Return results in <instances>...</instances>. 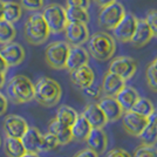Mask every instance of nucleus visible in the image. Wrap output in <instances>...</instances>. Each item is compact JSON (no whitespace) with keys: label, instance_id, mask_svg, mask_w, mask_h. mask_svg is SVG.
Returning a JSON list of instances; mask_svg holds the SVG:
<instances>
[{"label":"nucleus","instance_id":"nucleus-38","mask_svg":"<svg viewBox=\"0 0 157 157\" xmlns=\"http://www.w3.org/2000/svg\"><path fill=\"white\" fill-rule=\"evenodd\" d=\"M105 157H131V155L124 149L115 148V149H111V150L108 151Z\"/></svg>","mask_w":157,"mask_h":157},{"label":"nucleus","instance_id":"nucleus-41","mask_svg":"<svg viewBox=\"0 0 157 157\" xmlns=\"http://www.w3.org/2000/svg\"><path fill=\"white\" fill-rule=\"evenodd\" d=\"M83 92H85L86 95H88V96H90V98H96V96H98L100 90H98V89H95V88H93V85H92L90 87H88V88L83 89Z\"/></svg>","mask_w":157,"mask_h":157},{"label":"nucleus","instance_id":"nucleus-6","mask_svg":"<svg viewBox=\"0 0 157 157\" xmlns=\"http://www.w3.org/2000/svg\"><path fill=\"white\" fill-rule=\"evenodd\" d=\"M69 46L67 41H54L49 44L45 51L47 65L53 69H65Z\"/></svg>","mask_w":157,"mask_h":157},{"label":"nucleus","instance_id":"nucleus-47","mask_svg":"<svg viewBox=\"0 0 157 157\" xmlns=\"http://www.w3.org/2000/svg\"><path fill=\"white\" fill-rule=\"evenodd\" d=\"M2 12H4V1L0 0V19H2Z\"/></svg>","mask_w":157,"mask_h":157},{"label":"nucleus","instance_id":"nucleus-1","mask_svg":"<svg viewBox=\"0 0 157 157\" xmlns=\"http://www.w3.org/2000/svg\"><path fill=\"white\" fill-rule=\"evenodd\" d=\"M61 95V86L53 78L44 76L34 83V100L45 108L55 107L60 102Z\"/></svg>","mask_w":157,"mask_h":157},{"label":"nucleus","instance_id":"nucleus-15","mask_svg":"<svg viewBox=\"0 0 157 157\" xmlns=\"http://www.w3.org/2000/svg\"><path fill=\"white\" fill-rule=\"evenodd\" d=\"M98 105L102 109L103 114H105L107 120H108V122H115V121L120 120L122 117L123 113H124L121 105L118 103L117 100L114 96L105 95V98H101L98 100Z\"/></svg>","mask_w":157,"mask_h":157},{"label":"nucleus","instance_id":"nucleus-18","mask_svg":"<svg viewBox=\"0 0 157 157\" xmlns=\"http://www.w3.org/2000/svg\"><path fill=\"white\" fill-rule=\"evenodd\" d=\"M82 115L89 122L92 128H103L108 123V120L98 103H89L86 105Z\"/></svg>","mask_w":157,"mask_h":157},{"label":"nucleus","instance_id":"nucleus-2","mask_svg":"<svg viewBox=\"0 0 157 157\" xmlns=\"http://www.w3.org/2000/svg\"><path fill=\"white\" fill-rule=\"evenodd\" d=\"M49 34L51 31L42 17V13L33 12L27 17L24 25V36L28 44L34 46L42 45L49 38Z\"/></svg>","mask_w":157,"mask_h":157},{"label":"nucleus","instance_id":"nucleus-46","mask_svg":"<svg viewBox=\"0 0 157 157\" xmlns=\"http://www.w3.org/2000/svg\"><path fill=\"white\" fill-rule=\"evenodd\" d=\"M21 157H40L38 152H32V151H26Z\"/></svg>","mask_w":157,"mask_h":157},{"label":"nucleus","instance_id":"nucleus-26","mask_svg":"<svg viewBox=\"0 0 157 157\" xmlns=\"http://www.w3.org/2000/svg\"><path fill=\"white\" fill-rule=\"evenodd\" d=\"M22 15V7L17 1H4L2 19L8 22H17Z\"/></svg>","mask_w":157,"mask_h":157},{"label":"nucleus","instance_id":"nucleus-48","mask_svg":"<svg viewBox=\"0 0 157 157\" xmlns=\"http://www.w3.org/2000/svg\"><path fill=\"white\" fill-rule=\"evenodd\" d=\"M151 65L154 66V67H155V68H156V69H157V56H156V58H155V59H154V61L151 62Z\"/></svg>","mask_w":157,"mask_h":157},{"label":"nucleus","instance_id":"nucleus-14","mask_svg":"<svg viewBox=\"0 0 157 157\" xmlns=\"http://www.w3.org/2000/svg\"><path fill=\"white\" fill-rule=\"evenodd\" d=\"M28 123L25 118L19 115H10L4 120L2 128L6 136L15 138H21L28 129Z\"/></svg>","mask_w":157,"mask_h":157},{"label":"nucleus","instance_id":"nucleus-32","mask_svg":"<svg viewBox=\"0 0 157 157\" xmlns=\"http://www.w3.org/2000/svg\"><path fill=\"white\" fill-rule=\"evenodd\" d=\"M131 157H157V148L155 145L141 144L134 150Z\"/></svg>","mask_w":157,"mask_h":157},{"label":"nucleus","instance_id":"nucleus-35","mask_svg":"<svg viewBox=\"0 0 157 157\" xmlns=\"http://www.w3.org/2000/svg\"><path fill=\"white\" fill-rule=\"evenodd\" d=\"M20 5L24 10L29 12H39L44 8L45 0H20Z\"/></svg>","mask_w":157,"mask_h":157},{"label":"nucleus","instance_id":"nucleus-12","mask_svg":"<svg viewBox=\"0 0 157 157\" xmlns=\"http://www.w3.org/2000/svg\"><path fill=\"white\" fill-rule=\"evenodd\" d=\"M0 55L5 60L8 67H15L19 66L26 56V53L24 47L18 42H10L1 47L0 49Z\"/></svg>","mask_w":157,"mask_h":157},{"label":"nucleus","instance_id":"nucleus-27","mask_svg":"<svg viewBox=\"0 0 157 157\" xmlns=\"http://www.w3.org/2000/svg\"><path fill=\"white\" fill-rule=\"evenodd\" d=\"M66 17L68 22H80V24H88L90 18L88 10L71 6H67L66 8Z\"/></svg>","mask_w":157,"mask_h":157},{"label":"nucleus","instance_id":"nucleus-24","mask_svg":"<svg viewBox=\"0 0 157 157\" xmlns=\"http://www.w3.org/2000/svg\"><path fill=\"white\" fill-rule=\"evenodd\" d=\"M71 130H72L73 141L86 142L89 132L92 130V125L89 124V122L86 120L82 114H80L76 121L74 122V124L71 127Z\"/></svg>","mask_w":157,"mask_h":157},{"label":"nucleus","instance_id":"nucleus-20","mask_svg":"<svg viewBox=\"0 0 157 157\" xmlns=\"http://www.w3.org/2000/svg\"><path fill=\"white\" fill-rule=\"evenodd\" d=\"M152 38H154L152 36V33H151L148 24L145 22V20L138 19L136 28H135V32L132 34V36H131L129 42H131L134 47L141 48V47L145 46Z\"/></svg>","mask_w":157,"mask_h":157},{"label":"nucleus","instance_id":"nucleus-10","mask_svg":"<svg viewBox=\"0 0 157 157\" xmlns=\"http://www.w3.org/2000/svg\"><path fill=\"white\" fill-rule=\"evenodd\" d=\"M121 118H122V125H123L125 132L130 136H135V137H138L140 134L145 128V125L149 123L148 117L138 115L131 110L124 111Z\"/></svg>","mask_w":157,"mask_h":157},{"label":"nucleus","instance_id":"nucleus-30","mask_svg":"<svg viewBox=\"0 0 157 157\" xmlns=\"http://www.w3.org/2000/svg\"><path fill=\"white\" fill-rule=\"evenodd\" d=\"M130 110L138 114V115L148 117L151 113L155 110V107H154L150 100H148L145 98H138V100L135 102V105H132V108Z\"/></svg>","mask_w":157,"mask_h":157},{"label":"nucleus","instance_id":"nucleus-31","mask_svg":"<svg viewBox=\"0 0 157 157\" xmlns=\"http://www.w3.org/2000/svg\"><path fill=\"white\" fill-rule=\"evenodd\" d=\"M138 137L141 140L142 144L155 145L157 143V128L154 124L148 123Z\"/></svg>","mask_w":157,"mask_h":157},{"label":"nucleus","instance_id":"nucleus-21","mask_svg":"<svg viewBox=\"0 0 157 157\" xmlns=\"http://www.w3.org/2000/svg\"><path fill=\"white\" fill-rule=\"evenodd\" d=\"M21 142L24 144L26 151L32 152H41V142H42V134L35 127H28L27 131L21 137Z\"/></svg>","mask_w":157,"mask_h":157},{"label":"nucleus","instance_id":"nucleus-43","mask_svg":"<svg viewBox=\"0 0 157 157\" xmlns=\"http://www.w3.org/2000/svg\"><path fill=\"white\" fill-rule=\"evenodd\" d=\"M8 66H7V63L5 62V60L2 59V56L0 55V72L1 73H6L7 71H8Z\"/></svg>","mask_w":157,"mask_h":157},{"label":"nucleus","instance_id":"nucleus-3","mask_svg":"<svg viewBox=\"0 0 157 157\" xmlns=\"http://www.w3.org/2000/svg\"><path fill=\"white\" fill-rule=\"evenodd\" d=\"M88 53L98 61H107L116 51L114 38L105 32L94 33L88 39Z\"/></svg>","mask_w":157,"mask_h":157},{"label":"nucleus","instance_id":"nucleus-49","mask_svg":"<svg viewBox=\"0 0 157 157\" xmlns=\"http://www.w3.org/2000/svg\"><path fill=\"white\" fill-rule=\"evenodd\" d=\"M0 145H1V137H0Z\"/></svg>","mask_w":157,"mask_h":157},{"label":"nucleus","instance_id":"nucleus-9","mask_svg":"<svg viewBox=\"0 0 157 157\" xmlns=\"http://www.w3.org/2000/svg\"><path fill=\"white\" fill-rule=\"evenodd\" d=\"M137 18L132 13H125L123 18L118 21V24L111 31L114 38L120 42H129L135 32L137 25Z\"/></svg>","mask_w":157,"mask_h":157},{"label":"nucleus","instance_id":"nucleus-29","mask_svg":"<svg viewBox=\"0 0 157 157\" xmlns=\"http://www.w3.org/2000/svg\"><path fill=\"white\" fill-rule=\"evenodd\" d=\"M17 35V29L12 22L0 19V44L6 45L12 42Z\"/></svg>","mask_w":157,"mask_h":157},{"label":"nucleus","instance_id":"nucleus-36","mask_svg":"<svg viewBox=\"0 0 157 157\" xmlns=\"http://www.w3.org/2000/svg\"><path fill=\"white\" fill-rule=\"evenodd\" d=\"M145 22L150 28L152 36L157 38V10H150L145 15Z\"/></svg>","mask_w":157,"mask_h":157},{"label":"nucleus","instance_id":"nucleus-45","mask_svg":"<svg viewBox=\"0 0 157 157\" xmlns=\"http://www.w3.org/2000/svg\"><path fill=\"white\" fill-rule=\"evenodd\" d=\"M6 73H1L0 72V89L4 87V85H5V80H6Z\"/></svg>","mask_w":157,"mask_h":157},{"label":"nucleus","instance_id":"nucleus-19","mask_svg":"<svg viewBox=\"0 0 157 157\" xmlns=\"http://www.w3.org/2000/svg\"><path fill=\"white\" fill-rule=\"evenodd\" d=\"M48 132L53 134L55 137L58 138L60 145L69 144L73 141L71 127L61 123L59 120H56L55 117L52 118L48 123Z\"/></svg>","mask_w":157,"mask_h":157},{"label":"nucleus","instance_id":"nucleus-13","mask_svg":"<svg viewBox=\"0 0 157 157\" xmlns=\"http://www.w3.org/2000/svg\"><path fill=\"white\" fill-rule=\"evenodd\" d=\"M69 78L72 83L75 87L80 89H86L94 83L95 80V74L94 71L88 65H83L81 67H78L69 72Z\"/></svg>","mask_w":157,"mask_h":157},{"label":"nucleus","instance_id":"nucleus-34","mask_svg":"<svg viewBox=\"0 0 157 157\" xmlns=\"http://www.w3.org/2000/svg\"><path fill=\"white\" fill-rule=\"evenodd\" d=\"M145 78H147L148 87H149L154 93H157V69L151 65V63L147 67Z\"/></svg>","mask_w":157,"mask_h":157},{"label":"nucleus","instance_id":"nucleus-44","mask_svg":"<svg viewBox=\"0 0 157 157\" xmlns=\"http://www.w3.org/2000/svg\"><path fill=\"white\" fill-rule=\"evenodd\" d=\"M94 1H95V4L98 5L100 7H103V6H105V5L111 4V2L115 1V0H94Z\"/></svg>","mask_w":157,"mask_h":157},{"label":"nucleus","instance_id":"nucleus-37","mask_svg":"<svg viewBox=\"0 0 157 157\" xmlns=\"http://www.w3.org/2000/svg\"><path fill=\"white\" fill-rule=\"evenodd\" d=\"M66 5L71 7H81L88 10L90 6V0H66Z\"/></svg>","mask_w":157,"mask_h":157},{"label":"nucleus","instance_id":"nucleus-11","mask_svg":"<svg viewBox=\"0 0 157 157\" xmlns=\"http://www.w3.org/2000/svg\"><path fill=\"white\" fill-rule=\"evenodd\" d=\"M63 32L66 40L71 46H82L89 39V29L87 24L68 22Z\"/></svg>","mask_w":157,"mask_h":157},{"label":"nucleus","instance_id":"nucleus-4","mask_svg":"<svg viewBox=\"0 0 157 157\" xmlns=\"http://www.w3.org/2000/svg\"><path fill=\"white\" fill-rule=\"evenodd\" d=\"M6 94L17 105L31 102L34 100V83L26 75H15L7 83Z\"/></svg>","mask_w":157,"mask_h":157},{"label":"nucleus","instance_id":"nucleus-17","mask_svg":"<svg viewBox=\"0 0 157 157\" xmlns=\"http://www.w3.org/2000/svg\"><path fill=\"white\" fill-rule=\"evenodd\" d=\"M86 143L88 144V148L95 151L98 156L105 154L108 147V136L103 128H92L86 140Z\"/></svg>","mask_w":157,"mask_h":157},{"label":"nucleus","instance_id":"nucleus-16","mask_svg":"<svg viewBox=\"0 0 157 157\" xmlns=\"http://www.w3.org/2000/svg\"><path fill=\"white\" fill-rule=\"evenodd\" d=\"M89 62V53L82 46H69L67 60H66V69L69 72L81 67L83 65H88Z\"/></svg>","mask_w":157,"mask_h":157},{"label":"nucleus","instance_id":"nucleus-8","mask_svg":"<svg viewBox=\"0 0 157 157\" xmlns=\"http://www.w3.org/2000/svg\"><path fill=\"white\" fill-rule=\"evenodd\" d=\"M137 71V62L129 56H118L110 62L108 72L116 74L124 81L130 80Z\"/></svg>","mask_w":157,"mask_h":157},{"label":"nucleus","instance_id":"nucleus-5","mask_svg":"<svg viewBox=\"0 0 157 157\" xmlns=\"http://www.w3.org/2000/svg\"><path fill=\"white\" fill-rule=\"evenodd\" d=\"M42 17L46 21L51 33L54 34L63 32L68 24V20L66 17V8L59 4H49L46 7H44Z\"/></svg>","mask_w":157,"mask_h":157},{"label":"nucleus","instance_id":"nucleus-28","mask_svg":"<svg viewBox=\"0 0 157 157\" xmlns=\"http://www.w3.org/2000/svg\"><path fill=\"white\" fill-rule=\"evenodd\" d=\"M78 114L76 113L75 109H73L72 107L69 105H60L58 111H56V116L55 118L59 120L61 123L68 125V127H72L74 124V122L76 121Z\"/></svg>","mask_w":157,"mask_h":157},{"label":"nucleus","instance_id":"nucleus-33","mask_svg":"<svg viewBox=\"0 0 157 157\" xmlns=\"http://www.w3.org/2000/svg\"><path fill=\"white\" fill-rule=\"evenodd\" d=\"M60 145L58 138L55 137L53 134L47 132L42 135V142H41V151H51L56 149Z\"/></svg>","mask_w":157,"mask_h":157},{"label":"nucleus","instance_id":"nucleus-25","mask_svg":"<svg viewBox=\"0 0 157 157\" xmlns=\"http://www.w3.org/2000/svg\"><path fill=\"white\" fill-rule=\"evenodd\" d=\"M4 150L7 157H21L26 152V149L21 142V138L10 137V136H6L4 141Z\"/></svg>","mask_w":157,"mask_h":157},{"label":"nucleus","instance_id":"nucleus-7","mask_svg":"<svg viewBox=\"0 0 157 157\" xmlns=\"http://www.w3.org/2000/svg\"><path fill=\"white\" fill-rule=\"evenodd\" d=\"M124 14V7L122 6V4L115 0L109 5L101 7V11L98 17V22L101 28L111 31L118 24V21L123 18Z\"/></svg>","mask_w":157,"mask_h":157},{"label":"nucleus","instance_id":"nucleus-39","mask_svg":"<svg viewBox=\"0 0 157 157\" xmlns=\"http://www.w3.org/2000/svg\"><path fill=\"white\" fill-rule=\"evenodd\" d=\"M73 157H98V155L95 151H93L92 149L86 148V149H82V150L78 151Z\"/></svg>","mask_w":157,"mask_h":157},{"label":"nucleus","instance_id":"nucleus-40","mask_svg":"<svg viewBox=\"0 0 157 157\" xmlns=\"http://www.w3.org/2000/svg\"><path fill=\"white\" fill-rule=\"evenodd\" d=\"M7 107H8V100L2 93L0 92V116H2L6 113Z\"/></svg>","mask_w":157,"mask_h":157},{"label":"nucleus","instance_id":"nucleus-42","mask_svg":"<svg viewBox=\"0 0 157 157\" xmlns=\"http://www.w3.org/2000/svg\"><path fill=\"white\" fill-rule=\"evenodd\" d=\"M148 121H149V123L154 124L157 128V110H154L150 115L148 116Z\"/></svg>","mask_w":157,"mask_h":157},{"label":"nucleus","instance_id":"nucleus-23","mask_svg":"<svg viewBox=\"0 0 157 157\" xmlns=\"http://www.w3.org/2000/svg\"><path fill=\"white\" fill-rule=\"evenodd\" d=\"M138 98H140V95H138L137 90L135 88L127 85L115 96V98L117 100V102L121 105L122 109L124 111L130 110L132 108V105H135V102L138 100Z\"/></svg>","mask_w":157,"mask_h":157},{"label":"nucleus","instance_id":"nucleus-22","mask_svg":"<svg viewBox=\"0 0 157 157\" xmlns=\"http://www.w3.org/2000/svg\"><path fill=\"white\" fill-rule=\"evenodd\" d=\"M125 86V81L122 78H120L116 74H113V73L108 72L103 78L102 81V92L107 96H116L117 94L123 87Z\"/></svg>","mask_w":157,"mask_h":157}]
</instances>
